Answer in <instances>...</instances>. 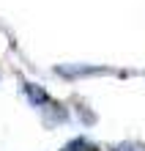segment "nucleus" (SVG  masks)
<instances>
[{
  "mask_svg": "<svg viewBox=\"0 0 145 151\" xmlns=\"http://www.w3.org/2000/svg\"><path fill=\"white\" fill-rule=\"evenodd\" d=\"M25 91H28V99H30L33 104H49V96L44 93L39 85H30V83H28V85H25Z\"/></svg>",
  "mask_w": 145,
  "mask_h": 151,
  "instance_id": "f257e3e1",
  "label": "nucleus"
},
{
  "mask_svg": "<svg viewBox=\"0 0 145 151\" xmlns=\"http://www.w3.org/2000/svg\"><path fill=\"white\" fill-rule=\"evenodd\" d=\"M60 151H99L93 143H88V140H82V137H77V140H71V143H66Z\"/></svg>",
  "mask_w": 145,
  "mask_h": 151,
  "instance_id": "f03ea898",
  "label": "nucleus"
},
{
  "mask_svg": "<svg viewBox=\"0 0 145 151\" xmlns=\"http://www.w3.org/2000/svg\"><path fill=\"white\" fill-rule=\"evenodd\" d=\"M112 151H145V148L134 146V143H118V146H112Z\"/></svg>",
  "mask_w": 145,
  "mask_h": 151,
  "instance_id": "7ed1b4c3",
  "label": "nucleus"
}]
</instances>
